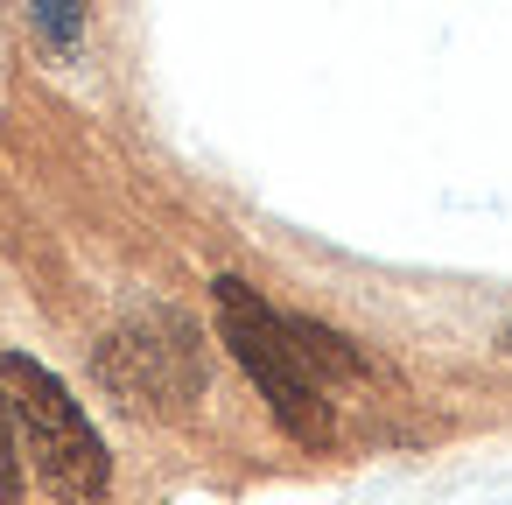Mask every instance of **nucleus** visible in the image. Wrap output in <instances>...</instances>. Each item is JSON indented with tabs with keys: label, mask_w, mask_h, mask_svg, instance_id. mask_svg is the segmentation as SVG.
<instances>
[{
	"label": "nucleus",
	"mask_w": 512,
	"mask_h": 505,
	"mask_svg": "<svg viewBox=\"0 0 512 505\" xmlns=\"http://www.w3.org/2000/svg\"><path fill=\"white\" fill-rule=\"evenodd\" d=\"M288 323V344L302 351V365L316 372V379H365V351L344 337V330H330V323H316V316H281Z\"/></svg>",
	"instance_id": "4"
},
{
	"label": "nucleus",
	"mask_w": 512,
	"mask_h": 505,
	"mask_svg": "<svg viewBox=\"0 0 512 505\" xmlns=\"http://www.w3.org/2000/svg\"><path fill=\"white\" fill-rule=\"evenodd\" d=\"M29 8H36L50 50H78V36H85V0H29Z\"/></svg>",
	"instance_id": "5"
},
{
	"label": "nucleus",
	"mask_w": 512,
	"mask_h": 505,
	"mask_svg": "<svg viewBox=\"0 0 512 505\" xmlns=\"http://www.w3.org/2000/svg\"><path fill=\"white\" fill-rule=\"evenodd\" d=\"M0 393H8V407H15L22 463H36L43 491L57 505H99L106 484H113V456H106L92 414L71 400V386L43 358L8 351V358H0Z\"/></svg>",
	"instance_id": "1"
},
{
	"label": "nucleus",
	"mask_w": 512,
	"mask_h": 505,
	"mask_svg": "<svg viewBox=\"0 0 512 505\" xmlns=\"http://www.w3.org/2000/svg\"><path fill=\"white\" fill-rule=\"evenodd\" d=\"M99 386L120 393V407L134 414H162L176 400H190L204 386V358L190 344V323L183 316H155V330H120L99 344Z\"/></svg>",
	"instance_id": "3"
},
{
	"label": "nucleus",
	"mask_w": 512,
	"mask_h": 505,
	"mask_svg": "<svg viewBox=\"0 0 512 505\" xmlns=\"http://www.w3.org/2000/svg\"><path fill=\"white\" fill-rule=\"evenodd\" d=\"M211 302H218V337H225V351H232L239 372L260 386V400H267V414L281 421V435L302 442V449H330V442H337V414H330V400H323V379H316V372L302 365V351L288 344L281 309H267L239 274H218V281H211Z\"/></svg>",
	"instance_id": "2"
},
{
	"label": "nucleus",
	"mask_w": 512,
	"mask_h": 505,
	"mask_svg": "<svg viewBox=\"0 0 512 505\" xmlns=\"http://www.w3.org/2000/svg\"><path fill=\"white\" fill-rule=\"evenodd\" d=\"M498 344H505V351H512V330H505V337H498Z\"/></svg>",
	"instance_id": "7"
},
{
	"label": "nucleus",
	"mask_w": 512,
	"mask_h": 505,
	"mask_svg": "<svg viewBox=\"0 0 512 505\" xmlns=\"http://www.w3.org/2000/svg\"><path fill=\"white\" fill-rule=\"evenodd\" d=\"M0 505H22V435H15L8 393H0Z\"/></svg>",
	"instance_id": "6"
}]
</instances>
